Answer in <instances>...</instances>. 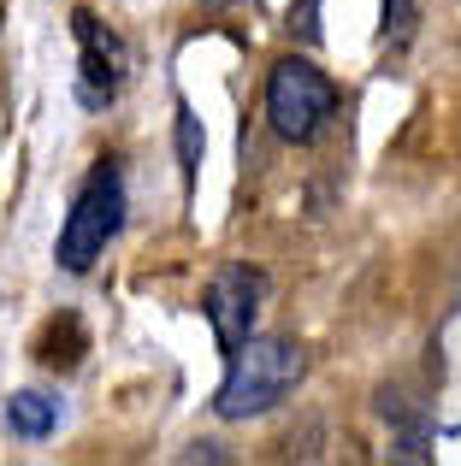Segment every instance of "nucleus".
Wrapping results in <instances>:
<instances>
[{"label":"nucleus","mask_w":461,"mask_h":466,"mask_svg":"<svg viewBox=\"0 0 461 466\" xmlns=\"http://www.w3.org/2000/svg\"><path fill=\"white\" fill-rule=\"evenodd\" d=\"M261 301H266V278L254 272L249 260H230L208 278V325H213V337H220L225 354H237L242 342L254 337Z\"/></svg>","instance_id":"5"},{"label":"nucleus","mask_w":461,"mask_h":466,"mask_svg":"<svg viewBox=\"0 0 461 466\" xmlns=\"http://www.w3.org/2000/svg\"><path fill=\"white\" fill-rule=\"evenodd\" d=\"M184 461H225V455H220V443H196Z\"/></svg>","instance_id":"9"},{"label":"nucleus","mask_w":461,"mask_h":466,"mask_svg":"<svg viewBox=\"0 0 461 466\" xmlns=\"http://www.w3.org/2000/svg\"><path fill=\"white\" fill-rule=\"evenodd\" d=\"M71 30H77V47H83V59H77V101L83 106H113L118 89L130 83V47H125V35H113L89 6L71 12Z\"/></svg>","instance_id":"4"},{"label":"nucleus","mask_w":461,"mask_h":466,"mask_svg":"<svg viewBox=\"0 0 461 466\" xmlns=\"http://www.w3.org/2000/svg\"><path fill=\"white\" fill-rule=\"evenodd\" d=\"M266 118L284 142H313L337 118V89L308 59H278L266 77Z\"/></svg>","instance_id":"3"},{"label":"nucleus","mask_w":461,"mask_h":466,"mask_svg":"<svg viewBox=\"0 0 461 466\" xmlns=\"http://www.w3.org/2000/svg\"><path fill=\"white\" fill-rule=\"evenodd\" d=\"M201 6H208V12H225V6H237V0H201Z\"/></svg>","instance_id":"10"},{"label":"nucleus","mask_w":461,"mask_h":466,"mask_svg":"<svg viewBox=\"0 0 461 466\" xmlns=\"http://www.w3.org/2000/svg\"><path fill=\"white\" fill-rule=\"evenodd\" d=\"M201 118L190 113V106H178V159H184V183H196V171H201Z\"/></svg>","instance_id":"7"},{"label":"nucleus","mask_w":461,"mask_h":466,"mask_svg":"<svg viewBox=\"0 0 461 466\" xmlns=\"http://www.w3.org/2000/svg\"><path fill=\"white\" fill-rule=\"evenodd\" d=\"M6 425H12V437H30V443H42V437L59 425V401L42 396V390H18V396L6 401Z\"/></svg>","instance_id":"6"},{"label":"nucleus","mask_w":461,"mask_h":466,"mask_svg":"<svg viewBox=\"0 0 461 466\" xmlns=\"http://www.w3.org/2000/svg\"><path fill=\"white\" fill-rule=\"evenodd\" d=\"M308 378V349L296 337H249L230 354V372L213 396L220 420H261Z\"/></svg>","instance_id":"1"},{"label":"nucleus","mask_w":461,"mask_h":466,"mask_svg":"<svg viewBox=\"0 0 461 466\" xmlns=\"http://www.w3.org/2000/svg\"><path fill=\"white\" fill-rule=\"evenodd\" d=\"M415 12H420V0H384V30H379V42H403V35L415 30Z\"/></svg>","instance_id":"8"},{"label":"nucleus","mask_w":461,"mask_h":466,"mask_svg":"<svg viewBox=\"0 0 461 466\" xmlns=\"http://www.w3.org/2000/svg\"><path fill=\"white\" fill-rule=\"evenodd\" d=\"M118 225H125V177H118L113 159H101V166L83 177L77 201H71L66 225H59L54 260L66 266V272H89L107 254V242L118 237Z\"/></svg>","instance_id":"2"}]
</instances>
